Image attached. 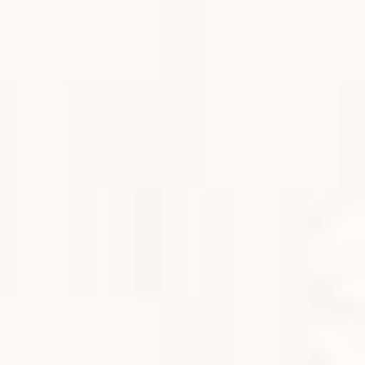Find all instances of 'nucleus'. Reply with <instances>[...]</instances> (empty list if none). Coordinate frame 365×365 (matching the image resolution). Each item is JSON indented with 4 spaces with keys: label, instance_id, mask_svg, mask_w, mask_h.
<instances>
[]
</instances>
